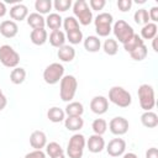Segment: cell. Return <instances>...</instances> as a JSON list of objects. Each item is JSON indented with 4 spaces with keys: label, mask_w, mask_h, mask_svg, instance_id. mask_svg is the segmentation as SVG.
Listing matches in <instances>:
<instances>
[{
    "label": "cell",
    "mask_w": 158,
    "mask_h": 158,
    "mask_svg": "<svg viewBox=\"0 0 158 158\" xmlns=\"http://www.w3.org/2000/svg\"><path fill=\"white\" fill-rule=\"evenodd\" d=\"M57 56H58L59 60L65 62V63H69V62H72V60L75 58V49H74L73 46L64 44V46H62L60 48H58Z\"/></svg>",
    "instance_id": "cell-18"
},
{
    "label": "cell",
    "mask_w": 158,
    "mask_h": 158,
    "mask_svg": "<svg viewBox=\"0 0 158 158\" xmlns=\"http://www.w3.org/2000/svg\"><path fill=\"white\" fill-rule=\"evenodd\" d=\"M86 147L91 153H100L105 148V139L100 135H91L86 139Z\"/></svg>",
    "instance_id": "cell-13"
},
{
    "label": "cell",
    "mask_w": 158,
    "mask_h": 158,
    "mask_svg": "<svg viewBox=\"0 0 158 158\" xmlns=\"http://www.w3.org/2000/svg\"><path fill=\"white\" fill-rule=\"evenodd\" d=\"M26 79V70L21 67H16L10 73V81L15 85H20Z\"/></svg>",
    "instance_id": "cell-28"
},
{
    "label": "cell",
    "mask_w": 158,
    "mask_h": 158,
    "mask_svg": "<svg viewBox=\"0 0 158 158\" xmlns=\"http://www.w3.org/2000/svg\"><path fill=\"white\" fill-rule=\"evenodd\" d=\"M30 40L36 46H43L48 41V33L46 28H36L30 33Z\"/></svg>",
    "instance_id": "cell-17"
},
{
    "label": "cell",
    "mask_w": 158,
    "mask_h": 158,
    "mask_svg": "<svg viewBox=\"0 0 158 158\" xmlns=\"http://www.w3.org/2000/svg\"><path fill=\"white\" fill-rule=\"evenodd\" d=\"M86 146V139L81 133H74L68 142L67 154L69 158H81L84 153V148Z\"/></svg>",
    "instance_id": "cell-6"
},
{
    "label": "cell",
    "mask_w": 158,
    "mask_h": 158,
    "mask_svg": "<svg viewBox=\"0 0 158 158\" xmlns=\"http://www.w3.org/2000/svg\"><path fill=\"white\" fill-rule=\"evenodd\" d=\"M49 43L52 47H56V48H60L62 46L65 44V33L60 30H57V31H52L51 35H49V38H48Z\"/></svg>",
    "instance_id": "cell-22"
},
{
    "label": "cell",
    "mask_w": 158,
    "mask_h": 158,
    "mask_svg": "<svg viewBox=\"0 0 158 158\" xmlns=\"http://www.w3.org/2000/svg\"><path fill=\"white\" fill-rule=\"evenodd\" d=\"M112 32L116 37V41H118L122 44L126 43L135 35L133 27L128 25L125 20H117L112 26Z\"/></svg>",
    "instance_id": "cell-9"
},
{
    "label": "cell",
    "mask_w": 158,
    "mask_h": 158,
    "mask_svg": "<svg viewBox=\"0 0 158 158\" xmlns=\"http://www.w3.org/2000/svg\"><path fill=\"white\" fill-rule=\"evenodd\" d=\"M109 128L112 135L122 136V135L127 133V131L130 128V123H128L127 118H125L122 116H116V117L111 118V121L109 122Z\"/></svg>",
    "instance_id": "cell-10"
},
{
    "label": "cell",
    "mask_w": 158,
    "mask_h": 158,
    "mask_svg": "<svg viewBox=\"0 0 158 158\" xmlns=\"http://www.w3.org/2000/svg\"><path fill=\"white\" fill-rule=\"evenodd\" d=\"M63 77H64V67L63 64L57 62L51 63L43 70V80L49 85H54L59 83Z\"/></svg>",
    "instance_id": "cell-8"
},
{
    "label": "cell",
    "mask_w": 158,
    "mask_h": 158,
    "mask_svg": "<svg viewBox=\"0 0 158 158\" xmlns=\"http://www.w3.org/2000/svg\"><path fill=\"white\" fill-rule=\"evenodd\" d=\"M88 5H89V7H90L91 11H93V10L99 11V10H102V9L105 7L106 1H105V0H90Z\"/></svg>",
    "instance_id": "cell-39"
},
{
    "label": "cell",
    "mask_w": 158,
    "mask_h": 158,
    "mask_svg": "<svg viewBox=\"0 0 158 158\" xmlns=\"http://www.w3.org/2000/svg\"><path fill=\"white\" fill-rule=\"evenodd\" d=\"M30 144L33 149H42L47 144V136L43 131L36 130L30 135Z\"/></svg>",
    "instance_id": "cell-15"
},
{
    "label": "cell",
    "mask_w": 158,
    "mask_h": 158,
    "mask_svg": "<svg viewBox=\"0 0 158 158\" xmlns=\"http://www.w3.org/2000/svg\"><path fill=\"white\" fill-rule=\"evenodd\" d=\"M6 14H7V9H6V5H5V2L0 1V17H4Z\"/></svg>",
    "instance_id": "cell-44"
},
{
    "label": "cell",
    "mask_w": 158,
    "mask_h": 158,
    "mask_svg": "<svg viewBox=\"0 0 158 158\" xmlns=\"http://www.w3.org/2000/svg\"><path fill=\"white\" fill-rule=\"evenodd\" d=\"M146 158H158V149L156 147H151L146 151Z\"/></svg>",
    "instance_id": "cell-43"
},
{
    "label": "cell",
    "mask_w": 158,
    "mask_h": 158,
    "mask_svg": "<svg viewBox=\"0 0 158 158\" xmlns=\"http://www.w3.org/2000/svg\"><path fill=\"white\" fill-rule=\"evenodd\" d=\"M53 7L58 12H65L72 7V0H56L53 2Z\"/></svg>",
    "instance_id": "cell-38"
},
{
    "label": "cell",
    "mask_w": 158,
    "mask_h": 158,
    "mask_svg": "<svg viewBox=\"0 0 158 158\" xmlns=\"http://www.w3.org/2000/svg\"><path fill=\"white\" fill-rule=\"evenodd\" d=\"M147 54H148V49H147L146 44H142V46L137 47L136 49H133L132 52H130L131 58H132L133 60H137V62H141V60L146 59Z\"/></svg>",
    "instance_id": "cell-35"
},
{
    "label": "cell",
    "mask_w": 158,
    "mask_h": 158,
    "mask_svg": "<svg viewBox=\"0 0 158 158\" xmlns=\"http://www.w3.org/2000/svg\"><path fill=\"white\" fill-rule=\"evenodd\" d=\"M73 14L79 25L88 26L93 22V11L85 0H77L73 4Z\"/></svg>",
    "instance_id": "cell-4"
},
{
    "label": "cell",
    "mask_w": 158,
    "mask_h": 158,
    "mask_svg": "<svg viewBox=\"0 0 158 158\" xmlns=\"http://www.w3.org/2000/svg\"><path fill=\"white\" fill-rule=\"evenodd\" d=\"M53 2L51 0H36L35 2V9L36 12L40 15H44V14H49V11L52 10Z\"/></svg>",
    "instance_id": "cell-30"
},
{
    "label": "cell",
    "mask_w": 158,
    "mask_h": 158,
    "mask_svg": "<svg viewBox=\"0 0 158 158\" xmlns=\"http://www.w3.org/2000/svg\"><path fill=\"white\" fill-rule=\"evenodd\" d=\"M62 23H63V19H62L60 15L57 14V12L48 14V16L46 17V26H47L49 30H52V31L60 30Z\"/></svg>",
    "instance_id": "cell-25"
},
{
    "label": "cell",
    "mask_w": 158,
    "mask_h": 158,
    "mask_svg": "<svg viewBox=\"0 0 158 158\" xmlns=\"http://www.w3.org/2000/svg\"><path fill=\"white\" fill-rule=\"evenodd\" d=\"M0 63L6 68H16L20 63V54L9 44L0 46Z\"/></svg>",
    "instance_id": "cell-7"
},
{
    "label": "cell",
    "mask_w": 158,
    "mask_h": 158,
    "mask_svg": "<svg viewBox=\"0 0 158 158\" xmlns=\"http://www.w3.org/2000/svg\"><path fill=\"white\" fill-rule=\"evenodd\" d=\"M1 96H4V93H2V90H1V88H0V98Z\"/></svg>",
    "instance_id": "cell-49"
},
{
    "label": "cell",
    "mask_w": 158,
    "mask_h": 158,
    "mask_svg": "<svg viewBox=\"0 0 158 158\" xmlns=\"http://www.w3.org/2000/svg\"><path fill=\"white\" fill-rule=\"evenodd\" d=\"M109 101H111L112 104H115L118 107H128L132 102V96L130 94V91H127L125 88L122 86H112L109 90Z\"/></svg>",
    "instance_id": "cell-3"
},
{
    "label": "cell",
    "mask_w": 158,
    "mask_h": 158,
    "mask_svg": "<svg viewBox=\"0 0 158 158\" xmlns=\"http://www.w3.org/2000/svg\"><path fill=\"white\" fill-rule=\"evenodd\" d=\"M91 128H93L95 135L102 136L107 130V122L104 118H95L91 123Z\"/></svg>",
    "instance_id": "cell-33"
},
{
    "label": "cell",
    "mask_w": 158,
    "mask_h": 158,
    "mask_svg": "<svg viewBox=\"0 0 158 158\" xmlns=\"http://www.w3.org/2000/svg\"><path fill=\"white\" fill-rule=\"evenodd\" d=\"M53 158H65V154L62 153V154H58V156H56V157H53Z\"/></svg>",
    "instance_id": "cell-48"
},
{
    "label": "cell",
    "mask_w": 158,
    "mask_h": 158,
    "mask_svg": "<svg viewBox=\"0 0 158 158\" xmlns=\"http://www.w3.org/2000/svg\"><path fill=\"white\" fill-rule=\"evenodd\" d=\"M109 109V100L102 95H96L90 101V110L96 115H104Z\"/></svg>",
    "instance_id": "cell-12"
},
{
    "label": "cell",
    "mask_w": 158,
    "mask_h": 158,
    "mask_svg": "<svg viewBox=\"0 0 158 158\" xmlns=\"http://www.w3.org/2000/svg\"><path fill=\"white\" fill-rule=\"evenodd\" d=\"M139 106L144 111H152V109L156 106V95L154 89L151 84H142L138 86L137 90Z\"/></svg>",
    "instance_id": "cell-2"
},
{
    "label": "cell",
    "mask_w": 158,
    "mask_h": 158,
    "mask_svg": "<svg viewBox=\"0 0 158 158\" xmlns=\"http://www.w3.org/2000/svg\"><path fill=\"white\" fill-rule=\"evenodd\" d=\"M62 153H64V151H63V148H62V146L59 143L49 142V143L46 144V154H48L51 158H53V157H56L58 154H62Z\"/></svg>",
    "instance_id": "cell-36"
},
{
    "label": "cell",
    "mask_w": 158,
    "mask_h": 158,
    "mask_svg": "<svg viewBox=\"0 0 158 158\" xmlns=\"http://www.w3.org/2000/svg\"><path fill=\"white\" fill-rule=\"evenodd\" d=\"M102 49L106 54L115 56L118 52V42L114 38H107V40H105V42L102 44Z\"/></svg>",
    "instance_id": "cell-31"
},
{
    "label": "cell",
    "mask_w": 158,
    "mask_h": 158,
    "mask_svg": "<svg viewBox=\"0 0 158 158\" xmlns=\"http://www.w3.org/2000/svg\"><path fill=\"white\" fill-rule=\"evenodd\" d=\"M157 23L154 22H148L147 25L142 26L141 28V38L142 40H153L157 37Z\"/></svg>",
    "instance_id": "cell-27"
},
{
    "label": "cell",
    "mask_w": 158,
    "mask_h": 158,
    "mask_svg": "<svg viewBox=\"0 0 158 158\" xmlns=\"http://www.w3.org/2000/svg\"><path fill=\"white\" fill-rule=\"evenodd\" d=\"M64 112L67 116H81L84 112V106L79 101H70L67 104Z\"/></svg>",
    "instance_id": "cell-26"
},
{
    "label": "cell",
    "mask_w": 158,
    "mask_h": 158,
    "mask_svg": "<svg viewBox=\"0 0 158 158\" xmlns=\"http://www.w3.org/2000/svg\"><path fill=\"white\" fill-rule=\"evenodd\" d=\"M126 151V141L123 138H112L107 146H106V152L111 157H120L125 153Z\"/></svg>",
    "instance_id": "cell-11"
},
{
    "label": "cell",
    "mask_w": 158,
    "mask_h": 158,
    "mask_svg": "<svg viewBox=\"0 0 158 158\" xmlns=\"http://www.w3.org/2000/svg\"><path fill=\"white\" fill-rule=\"evenodd\" d=\"M47 117L51 122L53 123H59V122H63L64 118H65V112L63 109L58 107V106H53L51 107L48 111H47Z\"/></svg>",
    "instance_id": "cell-24"
},
{
    "label": "cell",
    "mask_w": 158,
    "mask_h": 158,
    "mask_svg": "<svg viewBox=\"0 0 158 158\" xmlns=\"http://www.w3.org/2000/svg\"><path fill=\"white\" fill-rule=\"evenodd\" d=\"M23 158H46V153L42 149H33L26 153Z\"/></svg>",
    "instance_id": "cell-41"
},
{
    "label": "cell",
    "mask_w": 158,
    "mask_h": 158,
    "mask_svg": "<svg viewBox=\"0 0 158 158\" xmlns=\"http://www.w3.org/2000/svg\"><path fill=\"white\" fill-rule=\"evenodd\" d=\"M77 89H78V80L74 75L67 74L60 79V81H59V96L63 101L70 102L77 94Z\"/></svg>",
    "instance_id": "cell-1"
},
{
    "label": "cell",
    "mask_w": 158,
    "mask_h": 158,
    "mask_svg": "<svg viewBox=\"0 0 158 158\" xmlns=\"http://www.w3.org/2000/svg\"><path fill=\"white\" fill-rule=\"evenodd\" d=\"M112 23H114V17L111 14L100 12L94 20L98 37H107L112 31Z\"/></svg>",
    "instance_id": "cell-5"
},
{
    "label": "cell",
    "mask_w": 158,
    "mask_h": 158,
    "mask_svg": "<svg viewBox=\"0 0 158 158\" xmlns=\"http://www.w3.org/2000/svg\"><path fill=\"white\" fill-rule=\"evenodd\" d=\"M148 16H149V21L156 23L158 21V6L151 7V10L148 11Z\"/></svg>",
    "instance_id": "cell-42"
},
{
    "label": "cell",
    "mask_w": 158,
    "mask_h": 158,
    "mask_svg": "<svg viewBox=\"0 0 158 158\" xmlns=\"http://www.w3.org/2000/svg\"><path fill=\"white\" fill-rule=\"evenodd\" d=\"M19 32V26L12 20H4L0 23V33L5 38H14Z\"/></svg>",
    "instance_id": "cell-14"
},
{
    "label": "cell",
    "mask_w": 158,
    "mask_h": 158,
    "mask_svg": "<svg viewBox=\"0 0 158 158\" xmlns=\"http://www.w3.org/2000/svg\"><path fill=\"white\" fill-rule=\"evenodd\" d=\"M28 16V7L23 4H15L10 9V17L12 21H23Z\"/></svg>",
    "instance_id": "cell-16"
},
{
    "label": "cell",
    "mask_w": 158,
    "mask_h": 158,
    "mask_svg": "<svg viewBox=\"0 0 158 158\" xmlns=\"http://www.w3.org/2000/svg\"><path fill=\"white\" fill-rule=\"evenodd\" d=\"M117 7H118V10L122 11V12L130 11L131 7H132V1H131V0H118V1H117Z\"/></svg>",
    "instance_id": "cell-40"
},
{
    "label": "cell",
    "mask_w": 158,
    "mask_h": 158,
    "mask_svg": "<svg viewBox=\"0 0 158 158\" xmlns=\"http://www.w3.org/2000/svg\"><path fill=\"white\" fill-rule=\"evenodd\" d=\"M157 37H154L153 40H152V47H153V51L154 52H158V47H157Z\"/></svg>",
    "instance_id": "cell-47"
},
{
    "label": "cell",
    "mask_w": 158,
    "mask_h": 158,
    "mask_svg": "<svg viewBox=\"0 0 158 158\" xmlns=\"http://www.w3.org/2000/svg\"><path fill=\"white\" fill-rule=\"evenodd\" d=\"M142 44H144V41L141 38V36H138L137 33H135L126 43H123V49L130 53V52H132L133 49H136L137 47H139Z\"/></svg>",
    "instance_id": "cell-29"
},
{
    "label": "cell",
    "mask_w": 158,
    "mask_h": 158,
    "mask_svg": "<svg viewBox=\"0 0 158 158\" xmlns=\"http://www.w3.org/2000/svg\"><path fill=\"white\" fill-rule=\"evenodd\" d=\"M6 105H7V98L4 95V96L0 98V111L4 110L6 107Z\"/></svg>",
    "instance_id": "cell-45"
},
{
    "label": "cell",
    "mask_w": 158,
    "mask_h": 158,
    "mask_svg": "<svg viewBox=\"0 0 158 158\" xmlns=\"http://www.w3.org/2000/svg\"><path fill=\"white\" fill-rule=\"evenodd\" d=\"M26 21H27V25H28L30 27H32V30H36V28H44V26H46V19H44L42 15L37 14V12H31V14H28Z\"/></svg>",
    "instance_id": "cell-20"
},
{
    "label": "cell",
    "mask_w": 158,
    "mask_h": 158,
    "mask_svg": "<svg viewBox=\"0 0 158 158\" xmlns=\"http://www.w3.org/2000/svg\"><path fill=\"white\" fill-rule=\"evenodd\" d=\"M64 126L68 131L75 132V131H79L80 128H83L84 120L81 118V116H67L64 118Z\"/></svg>",
    "instance_id": "cell-19"
},
{
    "label": "cell",
    "mask_w": 158,
    "mask_h": 158,
    "mask_svg": "<svg viewBox=\"0 0 158 158\" xmlns=\"http://www.w3.org/2000/svg\"><path fill=\"white\" fill-rule=\"evenodd\" d=\"M65 38L69 41L70 44H79L80 42H83L84 36H83L81 30H75V31L68 32V33L65 35Z\"/></svg>",
    "instance_id": "cell-37"
},
{
    "label": "cell",
    "mask_w": 158,
    "mask_h": 158,
    "mask_svg": "<svg viewBox=\"0 0 158 158\" xmlns=\"http://www.w3.org/2000/svg\"><path fill=\"white\" fill-rule=\"evenodd\" d=\"M83 43H84V48L90 53L99 52L101 48V41L98 36H88L83 41Z\"/></svg>",
    "instance_id": "cell-23"
},
{
    "label": "cell",
    "mask_w": 158,
    "mask_h": 158,
    "mask_svg": "<svg viewBox=\"0 0 158 158\" xmlns=\"http://www.w3.org/2000/svg\"><path fill=\"white\" fill-rule=\"evenodd\" d=\"M133 20H135V22L137 25H142V26L147 25L148 22H151L149 21V16H148V10H146V9L136 10V12L133 14Z\"/></svg>",
    "instance_id": "cell-32"
},
{
    "label": "cell",
    "mask_w": 158,
    "mask_h": 158,
    "mask_svg": "<svg viewBox=\"0 0 158 158\" xmlns=\"http://www.w3.org/2000/svg\"><path fill=\"white\" fill-rule=\"evenodd\" d=\"M122 158H138L136 153L133 152H128V153H123L122 154Z\"/></svg>",
    "instance_id": "cell-46"
},
{
    "label": "cell",
    "mask_w": 158,
    "mask_h": 158,
    "mask_svg": "<svg viewBox=\"0 0 158 158\" xmlns=\"http://www.w3.org/2000/svg\"><path fill=\"white\" fill-rule=\"evenodd\" d=\"M63 27L65 30V32H72V31H75V30H80L79 27V22L77 21V19L74 16H67L65 19H63Z\"/></svg>",
    "instance_id": "cell-34"
},
{
    "label": "cell",
    "mask_w": 158,
    "mask_h": 158,
    "mask_svg": "<svg viewBox=\"0 0 158 158\" xmlns=\"http://www.w3.org/2000/svg\"><path fill=\"white\" fill-rule=\"evenodd\" d=\"M141 123L147 128H154L158 126V115L153 111H144L141 115Z\"/></svg>",
    "instance_id": "cell-21"
}]
</instances>
